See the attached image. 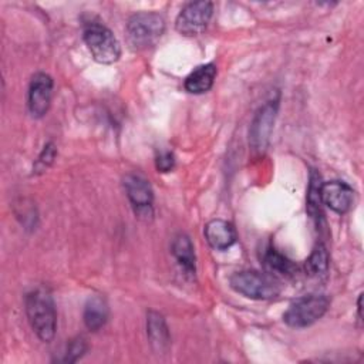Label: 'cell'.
<instances>
[{"label": "cell", "instance_id": "obj_10", "mask_svg": "<svg viewBox=\"0 0 364 364\" xmlns=\"http://www.w3.org/2000/svg\"><path fill=\"white\" fill-rule=\"evenodd\" d=\"M321 200L333 212L338 215L347 213L354 202L353 188L343 181L323 182L321 185Z\"/></svg>", "mask_w": 364, "mask_h": 364}, {"label": "cell", "instance_id": "obj_17", "mask_svg": "<svg viewBox=\"0 0 364 364\" xmlns=\"http://www.w3.org/2000/svg\"><path fill=\"white\" fill-rule=\"evenodd\" d=\"M263 263L266 266V269L270 273L279 274V276H293L296 272V266L294 263L287 259L284 255H282L280 252H277L274 247H269L263 256Z\"/></svg>", "mask_w": 364, "mask_h": 364}, {"label": "cell", "instance_id": "obj_5", "mask_svg": "<svg viewBox=\"0 0 364 364\" xmlns=\"http://www.w3.org/2000/svg\"><path fill=\"white\" fill-rule=\"evenodd\" d=\"M328 306L330 300L324 294H309L291 303L283 314V320L289 327H309L326 314Z\"/></svg>", "mask_w": 364, "mask_h": 364}, {"label": "cell", "instance_id": "obj_15", "mask_svg": "<svg viewBox=\"0 0 364 364\" xmlns=\"http://www.w3.org/2000/svg\"><path fill=\"white\" fill-rule=\"evenodd\" d=\"M172 255L183 269L186 274H195L196 270V259L195 249L188 235L178 233L172 240Z\"/></svg>", "mask_w": 364, "mask_h": 364}, {"label": "cell", "instance_id": "obj_7", "mask_svg": "<svg viewBox=\"0 0 364 364\" xmlns=\"http://www.w3.org/2000/svg\"><path fill=\"white\" fill-rule=\"evenodd\" d=\"M213 14L212 1H191L182 7L176 20L175 28L178 33L186 37L200 34L209 24Z\"/></svg>", "mask_w": 364, "mask_h": 364}, {"label": "cell", "instance_id": "obj_18", "mask_svg": "<svg viewBox=\"0 0 364 364\" xmlns=\"http://www.w3.org/2000/svg\"><path fill=\"white\" fill-rule=\"evenodd\" d=\"M328 263H330V257L326 246L323 243H317L304 263L306 274L309 276L323 274L327 272Z\"/></svg>", "mask_w": 364, "mask_h": 364}, {"label": "cell", "instance_id": "obj_1", "mask_svg": "<svg viewBox=\"0 0 364 364\" xmlns=\"http://www.w3.org/2000/svg\"><path fill=\"white\" fill-rule=\"evenodd\" d=\"M26 313L31 328L41 341H51L57 327V313L50 291L44 287L31 290L26 296Z\"/></svg>", "mask_w": 364, "mask_h": 364}, {"label": "cell", "instance_id": "obj_3", "mask_svg": "<svg viewBox=\"0 0 364 364\" xmlns=\"http://www.w3.org/2000/svg\"><path fill=\"white\" fill-rule=\"evenodd\" d=\"M229 283L236 293L253 300H270L280 294V286L276 280L256 270L236 272L230 276Z\"/></svg>", "mask_w": 364, "mask_h": 364}, {"label": "cell", "instance_id": "obj_21", "mask_svg": "<svg viewBox=\"0 0 364 364\" xmlns=\"http://www.w3.org/2000/svg\"><path fill=\"white\" fill-rule=\"evenodd\" d=\"M155 164H156V169L159 172H169L173 165H175V156L172 152L169 151H164V152H159L156 155V159H155Z\"/></svg>", "mask_w": 364, "mask_h": 364}, {"label": "cell", "instance_id": "obj_13", "mask_svg": "<svg viewBox=\"0 0 364 364\" xmlns=\"http://www.w3.org/2000/svg\"><path fill=\"white\" fill-rule=\"evenodd\" d=\"M109 309L107 304V300L98 294L91 296L85 306H84V313H82V320L84 324L88 330L91 331H98L102 328L108 320Z\"/></svg>", "mask_w": 364, "mask_h": 364}, {"label": "cell", "instance_id": "obj_14", "mask_svg": "<svg viewBox=\"0 0 364 364\" xmlns=\"http://www.w3.org/2000/svg\"><path fill=\"white\" fill-rule=\"evenodd\" d=\"M216 77V65L212 63L196 67L186 78H185V90L191 94H203L209 91L215 82Z\"/></svg>", "mask_w": 364, "mask_h": 364}, {"label": "cell", "instance_id": "obj_20", "mask_svg": "<svg viewBox=\"0 0 364 364\" xmlns=\"http://www.w3.org/2000/svg\"><path fill=\"white\" fill-rule=\"evenodd\" d=\"M55 154H57L55 145L53 142L46 144L41 154L38 155L34 166H33V173H43L54 162Z\"/></svg>", "mask_w": 364, "mask_h": 364}, {"label": "cell", "instance_id": "obj_2", "mask_svg": "<svg viewBox=\"0 0 364 364\" xmlns=\"http://www.w3.org/2000/svg\"><path fill=\"white\" fill-rule=\"evenodd\" d=\"M165 31V20L155 11H139L129 17L127 23L128 43L134 50L154 47Z\"/></svg>", "mask_w": 364, "mask_h": 364}, {"label": "cell", "instance_id": "obj_6", "mask_svg": "<svg viewBox=\"0 0 364 364\" xmlns=\"http://www.w3.org/2000/svg\"><path fill=\"white\" fill-rule=\"evenodd\" d=\"M279 100H270L264 102L255 114L249 131V144L252 151L256 154H263L269 145L273 125L277 117Z\"/></svg>", "mask_w": 364, "mask_h": 364}, {"label": "cell", "instance_id": "obj_12", "mask_svg": "<svg viewBox=\"0 0 364 364\" xmlns=\"http://www.w3.org/2000/svg\"><path fill=\"white\" fill-rule=\"evenodd\" d=\"M205 237L210 247L226 250L236 242V230L233 225L223 219H212L205 226Z\"/></svg>", "mask_w": 364, "mask_h": 364}, {"label": "cell", "instance_id": "obj_19", "mask_svg": "<svg viewBox=\"0 0 364 364\" xmlns=\"http://www.w3.org/2000/svg\"><path fill=\"white\" fill-rule=\"evenodd\" d=\"M87 348H88L87 341L82 337L73 338L68 343V346H67V350L64 353L63 361L64 363H75V361H78L87 353Z\"/></svg>", "mask_w": 364, "mask_h": 364}, {"label": "cell", "instance_id": "obj_4", "mask_svg": "<svg viewBox=\"0 0 364 364\" xmlns=\"http://www.w3.org/2000/svg\"><path fill=\"white\" fill-rule=\"evenodd\" d=\"M82 38L92 58L100 64H112L121 55V46L112 31L101 23H88L84 26Z\"/></svg>", "mask_w": 364, "mask_h": 364}, {"label": "cell", "instance_id": "obj_8", "mask_svg": "<svg viewBox=\"0 0 364 364\" xmlns=\"http://www.w3.org/2000/svg\"><path fill=\"white\" fill-rule=\"evenodd\" d=\"M124 189L138 218H152L154 191L146 179L135 173H127L122 179Z\"/></svg>", "mask_w": 364, "mask_h": 364}, {"label": "cell", "instance_id": "obj_22", "mask_svg": "<svg viewBox=\"0 0 364 364\" xmlns=\"http://www.w3.org/2000/svg\"><path fill=\"white\" fill-rule=\"evenodd\" d=\"M361 299H363V294L358 296V301H357V309H358V318H361Z\"/></svg>", "mask_w": 364, "mask_h": 364}, {"label": "cell", "instance_id": "obj_9", "mask_svg": "<svg viewBox=\"0 0 364 364\" xmlns=\"http://www.w3.org/2000/svg\"><path fill=\"white\" fill-rule=\"evenodd\" d=\"M53 78L46 73H36L28 84L27 105L31 117L41 118L47 114L53 95Z\"/></svg>", "mask_w": 364, "mask_h": 364}, {"label": "cell", "instance_id": "obj_16", "mask_svg": "<svg viewBox=\"0 0 364 364\" xmlns=\"http://www.w3.org/2000/svg\"><path fill=\"white\" fill-rule=\"evenodd\" d=\"M321 176L316 169L310 171V178H309V188H307V196H306V209L311 219H314L317 223L320 222L323 212H321Z\"/></svg>", "mask_w": 364, "mask_h": 364}, {"label": "cell", "instance_id": "obj_11", "mask_svg": "<svg viewBox=\"0 0 364 364\" xmlns=\"http://www.w3.org/2000/svg\"><path fill=\"white\" fill-rule=\"evenodd\" d=\"M146 334L155 354H165L171 347V334L164 316L158 311L146 314Z\"/></svg>", "mask_w": 364, "mask_h": 364}]
</instances>
